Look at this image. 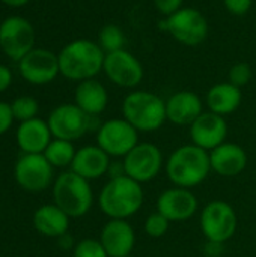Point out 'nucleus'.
Masks as SVG:
<instances>
[{"label": "nucleus", "instance_id": "f257e3e1", "mask_svg": "<svg viewBox=\"0 0 256 257\" xmlns=\"http://www.w3.org/2000/svg\"><path fill=\"white\" fill-rule=\"evenodd\" d=\"M98 205L110 220H127L143 205L142 185L127 175L113 176L103 187Z\"/></svg>", "mask_w": 256, "mask_h": 257}, {"label": "nucleus", "instance_id": "f03ea898", "mask_svg": "<svg viewBox=\"0 0 256 257\" xmlns=\"http://www.w3.org/2000/svg\"><path fill=\"white\" fill-rule=\"evenodd\" d=\"M211 170L208 151L196 145L177 148L166 161V173L175 187L193 188L202 184Z\"/></svg>", "mask_w": 256, "mask_h": 257}, {"label": "nucleus", "instance_id": "7ed1b4c3", "mask_svg": "<svg viewBox=\"0 0 256 257\" xmlns=\"http://www.w3.org/2000/svg\"><path fill=\"white\" fill-rule=\"evenodd\" d=\"M106 53L100 44L89 39H75L59 53L60 74L69 80L84 81L103 71Z\"/></svg>", "mask_w": 256, "mask_h": 257}, {"label": "nucleus", "instance_id": "20e7f679", "mask_svg": "<svg viewBox=\"0 0 256 257\" xmlns=\"http://www.w3.org/2000/svg\"><path fill=\"white\" fill-rule=\"evenodd\" d=\"M124 119L137 131L151 133L163 126L166 117V101L146 90H136L125 96L122 102Z\"/></svg>", "mask_w": 256, "mask_h": 257}, {"label": "nucleus", "instance_id": "39448f33", "mask_svg": "<svg viewBox=\"0 0 256 257\" xmlns=\"http://www.w3.org/2000/svg\"><path fill=\"white\" fill-rule=\"evenodd\" d=\"M54 205L60 208L69 218L83 217L89 212L94 202L92 188L88 179L71 172L59 175L53 187Z\"/></svg>", "mask_w": 256, "mask_h": 257}, {"label": "nucleus", "instance_id": "423d86ee", "mask_svg": "<svg viewBox=\"0 0 256 257\" xmlns=\"http://www.w3.org/2000/svg\"><path fill=\"white\" fill-rule=\"evenodd\" d=\"M237 214L234 208L223 202H210L201 212V230L210 244L222 245L228 242L237 230Z\"/></svg>", "mask_w": 256, "mask_h": 257}, {"label": "nucleus", "instance_id": "0eeeda50", "mask_svg": "<svg viewBox=\"0 0 256 257\" xmlns=\"http://www.w3.org/2000/svg\"><path fill=\"white\" fill-rule=\"evenodd\" d=\"M35 29L29 20L12 15L0 24V48L12 60L20 62L29 51L33 50Z\"/></svg>", "mask_w": 256, "mask_h": 257}, {"label": "nucleus", "instance_id": "6e6552de", "mask_svg": "<svg viewBox=\"0 0 256 257\" xmlns=\"http://www.w3.org/2000/svg\"><path fill=\"white\" fill-rule=\"evenodd\" d=\"M169 33L181 44L195 47L202 44L208 35V21L205 15L195 8H181L164 21Z\"/></svg>", "mask_w": 256, "mask_h": 257}, {"label": "nucleus", "instance_id": "1a4fd4ad", "mask_svg": "<svg viewBox=\"0 0 256 257\" xmlns=\"http://www.w3.org/2000/svg\"><path fill=\"white\" fill-rule=\"evenodd\" d=\"M163 167V154L154 143H137L122 161L124 175L139 184L152 181Z\"/></svg>", "mask_w": 256, "mask_h": 257}, {"label": "nucleus", "instance_id": "9d476101", "mask_svg": "<svg viewBox=\"0 0 256 257\" xmlns=\"http://www.w3.org/2000/svg\"><path fill=\"white\" fill-rule=\"evenodd\" d=\"M95 116L86 114L75 104H62L56 107L48 117V126L51 136L60 140L74 142L83 137L89 130Z\"/></svg>", "mask_w": 256, "mask_h": 257}, {"label": "nucleus", "instance_id": "9b49d317", "mask_svg": "<svg viewBox=\"0 0 256 257\" xmlns=\"http://www.w3.org/2000/svg\"><path fill=\"white\" fill-rule=\"evenodd\" d=\"M97 143L109 157H125L139 143L137 130L125 119H110L100 125Z\"/></svg>", "mask_w": 256, "mask_h": 257}, {"label": "nucleus", "instance_id": "f8f14e48", "mask_svg": "<svg viewBox=\"0 0 256 257\" xmlns=\"http://www.w3.org/2000/svg\"><path fill=\"white\" fill-rule=\"evenodd\" d=\"M17 184L32 193L45 190L53 179V166L44 154H24L15 164Z\"/></svg>", "mask_w": 256, "mask_h": 257}, {"label": "nucleus", "instance_id": "ddd939ff", "mask_svg": "<svg viewBox=\"0 0 256 257\" xmlns=\"http://www.w3.org/2000/svg\"><path fill=\"white\" fill-rule=\"evenodd\" d=\"M103 71L107 78L119 87H136L143 80V66L130 51L118 50L106 53Z\"/></svg>", "mask_w": 256, "mask_h": 257}, {"label": "nucleus", "instance_id": "4468645a", "mask_svg": "<svg viewBox=\"0 0 256 257\" xmlns=\"http://www.w3.org/2000/svg\"><path fill=\"white\" fill-rule=\"evenodd\" d=\"M21 77L32 84H47L60 72L59 56L44 48H33L20 62Z\"/></svg>", "mask_w": 256, "mask_h": 257}, {"label": "nucleus", "instance_id": "2eb2a0df", "mask_svg": "<svg viewBox=\"0 0 256 257\" xmlns=\"http://www.w3.org/2000/svg\"><path fill=\"white\" fill-rule=\"evenodd\" d=\"M157 211L170 223L186 221L198 211V199L189 188L174 187L160 194L157 200Z\"/></svg>", "mask_w": 256, "mask_h": 257}, {"label": "nucleus", "instance_id": "dca6fc26", "mask_svg": "<svg viewBox=\"0 0 256 257\" xmlns=\"http://www.w3.org/2000/svg\"><path fill=\"white\" fill-rule=\"evenodd\" d=\"M228 136V125L223 116L216 114L213 111L202 113L192 125H190V139L192 143L205 149L213 151L222 143Z\"/></svg>", "mask_w": 256, "mask_h": 257}, {"label": "nucleus", "instance_id": "f3484780", "mask_svg": "<svg viewBox=\"0 0 256 257\" xmlns=\"http://www.w3.org/2000/svg\"><path fill=\"white\" fill-rule=\"evenodd\" d=\"M100 242L109 257H128L134 248L136 235L128 221L110 220L101 230Z\"/></svg>", "mask_w": 256, "mask_h": 257}, {"label": "nucleus", "instance_id": "a211bd4d", "mask_svg": "<svg viewBox=\"0 0 256 257\" xmlns=\"http://www.w3.org/2000/svg\"><path fill=\"white\" fill-rule=\"evenodd\" d=\"M211 170L225 178H234L243 173L247 166V154L237 143H222L210 151Z\"/></svg>", "mask_w": 256, "mask_h": 257}, {"label": "nucleus", "instance_id": "6ab92c4d", "mask_svg": "<svg viewBox=\"0 0 256 257\" xmlns=\"http://www.w3.org/2000/svg\"><path fill=\"white\" fill-rule=\"evenodd\" d=\"M202 113V101L195 92H177L166 101V117L174 125H192Z\"/></svg>", "mask_w": 256, "mask_h": 257}, {"label": "nucleus", "instance_id": "aec40b11", "mask_svg": "<svg viewBox=\"0 0 256 257\" xmlns=\"http://www.w3.org/2000/svg\"><path fill=\"white\" fill-rule=\"evenodd\" d=\"M110 169V157L97 145L84 146L75 152L71 170L84 179H97Z\"/></svg>", "mask_w": 256, "mask_h": 257}, {"label": "nucleus", "instance_id": "412c9836", "mask_svg": "<svg viewBox=\"0 0 256 257\" xmlns=\"http://www.w3.org/2000/svg\"><path fill=\"white\" fill-rule=\"evenodd\" d=\"M51 142V131L47 122L30 119L21 122L17 130V143L24 154H44Z\"/></svg>", "mask_w": 256, "mask_h": 257}, {"label": "nucleus", "instance_id": "4be33fe9", "mask_svg": "<svg viewBox=\"0 0 256 257\" xmlns=\"http://www.w3.org/2000/svg\"><path fill=\"white\" fill-rule=\"evenodd\" d=\"M107 102H109L107 90L100 81L89 78L78 83L75 89V105L80 107L86 114L98 116L106 110Z\"/></svg>", "mask_w": 256, "mask_h": 257}, {"label": "nucleus", "instance_id": "5701e85b", "mask_svg": "<svg viewBox=\"0 0 256 257\" xmlns=\"http://www.w3.org/2000/svg\"><path fill=\"white\" fill-rule=\"evenodd\" d=\"M33 226L44 236L60 238L68 232L69 217L56 205H45L35 212Z\"/></svg>", "mask_w": 256, "mask_h": 257}, {"label": "nucleus", "instance_id": "b1692460", "mask_svg": "<svg viewBox=\"0 0 256 257\" xmlns=\"http://www.w3.org/2000/svg\"><path fill=\"white\" fill-rule=\"evenodd\" d=\"M241 99H243L241 89L231 84L229 81L213 86L207 93V105L210 111L220 116L234 113L240 107Z\"/></svg>", "mask_w": 256, "mask_h": 257}, {"label": "nucleus", "instance_id": "393cba45", "mask_svg": "<svg viewBox=\"0 0 256 257\" xmlns=\"http://www.w3.org/2000/svg\"><path fill=\"white\" fill-rule=\"evenodd\" d=\"M75 152L77 151L74 149L72 142L56 139L50 142V145L44 151V155L53 167H66L72 164Z\"/></svg>", "mask_w": 256, "mask_h": 257}, {"label": "nucleus", "instance_id": "a878e982", "mask_svg": "<svg viewBox=\"0 0 256 257\" xmlns=\"http://www.w3.org/2000/svg\"><path fill=\"white\" fill-rule=\"evenodd\" d=\"M127 39L124 30L116 24H106L100 32V47L104 53L124 50Z\"/></svg>", "mask_w": 256, "mask_h": 257}, {"label": "nucleus", "instance_id": "bb28decb", "mask_svg": "<svg viewBox=\"0 0 256 257\" xmlns=\"http://www.w3.org/2000/svg\"><path fill=\"white\" fill-rule=\"evenodd\" d=\"M11 110H12L14 119L20 122H26V120L35 119L38 113V102L30 96H20L11 104Z\"/></svg>", "mask_w": 256, "mask_h": 257}, {"label": "nucleus", "instance_id": "cd10ccee", "mask_svg": "<svg viewBox=\"0 0 256 257\" xmlns=\"http://www.w3.org/2000/svg\"><path fill=\"white\" fill-rule=\"evenodd\" d=\"M169 227H170V221L158 211L151 214L145 223V232L151 238H163L167 233Z\"/></svg>", "mask_w": 256, "mask_h": 257}, {"label": "nucleus", "instance_id": "c85d7f7f", "mask_svg": "<svg viewBox=\"0 0 256 257\" xmlns=\"http://www.w3.org/2000/svg\"><path fill=\"white\" fill-rule=\"evenodd\" d=\"M74 257H109L103 244L95 239H83L74 248Z\"/></svg>", "mask_w": 256, "mask_h": 257}, {"label": "nucleus", "instance_id": "c756f323", "mask_svg": "<svg viewBox=\"0 0 256 257\" xmlns=\"http://www.w3.org/2000/svg\"><path fill=\"white\" fill-rule=\"evenodd\" d=\"M252 68L247 63H237L229 71V83L241 89L252 80Z\"/></svg>", "mask_w": 256, "mask_h": 257}, {"label": "nucleus", "instance_id": "7c9ffc66", "mask_svg": "<svg viewBox=\"0 0 256 257\" xmlns=\"http://www.w3.org/2000/svg\"><path fill=\"white\" fill-rule=\"evenodd\" d=\"M225 8L234 15H244L250 11L253 0H223Z\"/></svg>", "mask_w": 256, "mask_h": 257}, {"label": "nucleus", "instance_id": "2f4dec72", "mask_svg": "<svg viewBox=\"0 0 256 257\" xmlns=\"http://www.w3.org/2000/svg\"><path fill=\"white\" fill-rule=\"evenodd\" d=\"M183 2L184 0H154V5L163 15L169 17L183 8Z\"/></svg>", "mask_w": 256, "mask_h": 257}, {"label": "nucleus", "instance_id": "473e14b6", "mask_svg": "<svg viewBox=\"0 0 256 257\" xmlns=\"http://www.w3.org/2000/svg\"><path fill=\"white\" fill-rule=\"evenodd\" d=\"M12 120H14V116H12L11 105L0 102V136L9 130V126L12 125Z\"/></svg>", "mask_w": 256, "mask_h": 257}, {"label": "nucleus", "instance_id": "72a5a7b5", "mask_svg": "<svg viewBox=\"0 0 256 257\" xmlns=\"http://www.w3.org/2000/svg\"><path fill=\"white\" fill-rule=\"evenodd\" d=\"M12 81V74L11 71L5 66V65H0V92L6 90L9 87Z\"/></svg>", "mask_w": 256, "mask_h": 257}, {"label": "nucleus", "instance_id": "f704fd0d", "mask_svg": "<svg viewBox=\"0 0 256 257\" xmlns=\"http://www.w3.org/2000/svg\"><path fill=\"white\" fill-rule=\"evenodd\" d=\"M0 2H3V3H5V5H8V6L18 8V6H23V5H26L29 0H0Z\"/></svg>", "mask_w": 256, "mask_h": 257}]
</instances>
